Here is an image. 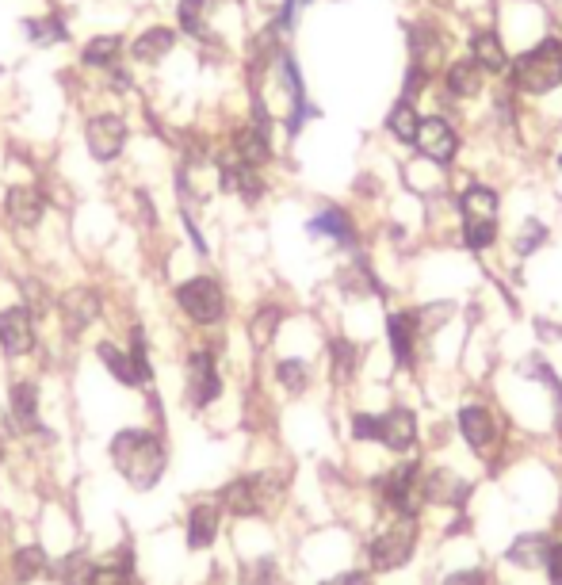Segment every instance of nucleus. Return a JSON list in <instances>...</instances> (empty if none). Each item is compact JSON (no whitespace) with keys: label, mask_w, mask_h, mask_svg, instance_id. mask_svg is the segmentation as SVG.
Wrapping results in <instances>:
<instances>
[{"label":"nucleus","mask_w":562,"mask_h":585,"mask_svg":"<svg viewBox=\"0 0 562 585\" xmlns=\"http://www.w3.org/2000/svg\"><path fill=\"white\" fill-rule=\"evenodd\" d=\"M0 348L8 356H27L35 348V322L27 306H8L0 310Z\"/></svg>","instance_id":"obj_11"},{"label":"nucleus","mask_w":562,"mask_h":585,"mask_svg":"<svg viewBox=\"0 0 562 585\" xmlns=\"http://www.w3.org/2000/svg\"><path fill=\"white\" fill-rule=\"evenodd\" d=\"M459 433H463V440H467L475 452L490 448L494 436H498L494 413L486 410V406H463V410H459Z\"/></svg>","instance_id":"obj_20"},{"label":"nucleus","mask_w":562,"mask_h":585,"mask_svg":"<svg viewBox=\"0 0 562 585\" xmlns=\"http://www.w3.org/2000/svg\"><path fill=\"white\" fill-rule=\"evenodd\" d=\"M127 138H130L127 119L115 115V111H96L85 123V146L92 153V161H100V165L119 161L123 150H127Z\"/></svg>","instance_id":"obj_5"},{"label":"nucleus","mask_w":562,"mask_h":585,"mask_svg":"<svg viewBox=\"0 0 562 585\" xmlns=\"http://www.w3.org/2000/svg\"><path fill=\"white\" fill-rule=\"evenodd\" d=\"M211 4H215V0H180V4H176V20H180V31H184V35H192V39H207Z\"/></svg>","instance_id":"obj_28"},{"label":"nucleus","mask_w":562,"mask_h":585,"mask_svg":"<svg viewBox=\"0 0 562 585\" xmlns=\"http://www.w3.org/2000/svg\"><path fill=\"white\" fill-rule=\"evenodd\" d=\"M119 54H123V35H92L81 50V62L88 69H115Z\"/></svg>","instance_id":"obj_26"},{"label":"nucleus","mask_w":562,"mask_h":585,"mask_svg":"<svg viewBox=\"0 0 562 585\" xmlns=\"http://www.w3.org/2000/svg\"><path fill=\"white\" fill-rule=\"evenodd\" d=\"M188 406L192 410H207L211 402L222 398V375L215 368V356L207 352V348H195L192 356H188Z\"/></svg>","instance_id":"obj_8"},{"label":"nucleus","mask_w":562,"mask_h":585,"mask_svg":"<svg viewBox=\"0 0 562 585\" xmlns=\"http://www.w3.org/2000/svg\"><path fill=\"white\" fill-rule=\"evenodd\" d=\"M176 306L195 325H218L226 318V291L211 276H192L176 287Z\"/></svg>","instance_id":"obj_3"},{"label":"nucleus","mask_w":562,"mask_h":585,"mask_svg":"<svg viewBox=\"0 0 562 585\" xmlns=\"http://www.w3.org/2000/svg\"><path fill=\"white\" fill-rule=\"evenodd\" d=\"M12 570H16V582L20 585L35 582V578L46 570L43 547H20V551H16V559H12Z\"/></svg>","instance_id":"obj_34"},{"label":"nucleus","mask_w":562,"mask_h":585,"mask_svg":"<svg viewBox=\"0 0 562 585\" xmlns=\"http://www.w3.org/2000/svg\"><path fill=\"white\" fill-rule=\"evenodd\" d=\"M421 494H425V501H436V505H463L471 498V482L455 478L452 471H429L421 478Z\"/></svg>","instance_id":"obj_19"},{"label":"nucleus","mask_w":562,"mask_h":585,"mask_svg":"<svg viewBox=\"0 0 562 585\" xmlns=\"http://www.w3.org/2000/svg\"><path fill=\"white\" fill-rule=\"evenodd\" d=\"M352 436H356V440H379V417L356 413V417H352Z\"/></svg>","instance_id":"obj_38"},{"label":"nucleus","mask_w":562,"mask_h":585,"mask_svg":"<svg viewBox=\"0 0 562 585\" xmlns=\"http://www.w3.org/2000/svg\"><path fill=\"white\" fill-rule=\"evenodd\" d=\"M379 494H383V505H387L390 513H398V517H417V509H421V501H425L417 463L394 467V471L379 482Z\"/></svg>","instance_id":"obj_6"},{"label":"nucleus","mask_w":562,"mask_h":585,"mask_svg":"<svg viewBox=\"0 0 562 585\" xmlns=\"http://www.w3.org/2000/svg\"><path fill=\"white\" fill-rule=\"evenodd\" d=\"M387 134L394 138V142H406V146H413V138H417V127H421V115H417V108L413 104H406V100H398L394 108H390L387 115Z\"/></svg>","instance_id":"obj_29"},{"label":"nucleus","mask_w":562,"mask_h":585,"mask_svg":"<svg viewBox=\"0 0 562 585\" xmlns=\"http://www.w3.org/2000/svg\"><path fill=\"white\" fill-rule=\"evenodd\" d=\"M406 43H410V65L413 69H421L425 77H436V69L444 62V43H440V31H436V23L429 20H417L406 27Z\"/></svg>","instance_id":"obj_9"},{"label":"nucleus","mask_w":562,"mask_h":585,"mask_svg":"<svg viewBox=\"0 0 562 585\" xmlns=\"http://www.w3.org/2000/svg\"><path fill=\"white\" fill-rule=\"evenodd\" d=\"M444 585H486V574L482 570H455L444 578Z\"/></svg>","instance_id":"obj_40"},{"label":"nucleus","mask_w":562,"mask_h":585,"mask_svg":"<svg viewBox=\"0 0 562 585\" xmlns=\"http://www.w3.org/2000/svg\"><path fill=\"white\" fill-rule=\"evenodd\" d=\"M329 352H333V379H337V383H348V379L356 375V368H360V348L352 345L348 337H337Z\"/></svg>","instance_id":"obj_32"},{"label":"nucleus","mask_w":562,"mask_h":585,"mask_svg":"<svg viewBox=\"0 0 562 585\" xmlns=\"http://www.w3.org/2000/svg\"><path fill=\"white\" fill-rule=\"evenodd\" d=\"M306 234L310 238H329L337 241V245H356V226H352V218H348V211H341V207H322L318 215L306 222Z\"/></svg>","instance_id":"obj_16"},{"label":"nucleus","mask_w":562,"mask_h":585,"mask_svg":"<svg viewBox=\"0 0 562 585\" xmlns=\"http://www.w3.org/2000/svg\"><path fill=\"white\" fill-rule=\"evenodd\" d=\"M413 146L421 150L425 161H433V165H452L455 153H459V130L444 115H425L421 127H417Z\"/></svg>","instance_id":"obj_7"},{"label":"nucleus","mask_w":562,"mask_h":585,"mask_svg":"<svg viewBox=\"0 0 562 585\" xmlns=\"http://www.w3.org/2000/svg\"><path fill=\"white\" fill-rule=\"evenodd\" d=\"M96 356H100V364L123 383V387H138L142 383V371H138V364L130 360V352H123L119 345H111V341H100L96 345Z\"/></svg>","instance_id":"obj_25"},{"label":"nucleus","mask_w":562,"mask_h":585,"mask_svg":"<svg viewBox=\"0 0 562 585\" xmlns=\"http://www.w3.org/2000/svg\"><path fill=\"white\" fill-rule=\"evenodd\" d=\"M0 459H4V448H0Z\"/></svg>","instance_id":"obj_45"},{"label":"nucleus","mask_w":562,"mask_h":585,"mask_svg":"<svg viewBox=\"0 0 562 585\" xmlns=\"http://www.w3.org/2000/svg\"><path fill=\"white\" fill-rule=\"evenodd\" d=\"M555 394H559V425H562V387L555 383Z\"/></svg>","instance_id":"obj_43"},{"label":"nucleus","mask_w":562,"mask_h":585,"mask_svg":"<svg viewBox=\"0 0 562 585\" xmlns=\"http://www.w3.org/2000/svg\"><path fill=\"white\" fill-rule=\"evenodd\" d=\"M547 536H540V532H532V536H520V540H513V547H509V563L520 566V570H532V566L543 563V555H547Z\"/></svg>","instance_id":"obj_30"},{"label":"nucleus","mask_w":562,"mask_h":585,"mask_svg":"<svg viewBox=\"0 0 562 585\" xmlns=\"http://www.w3.org/2000/svg\"><path fill=\"white\" fill-rule=\"evenodd\" d=\"M322 585H371V578L364 570H348V574H337V578H325Z\"/></svg>","instance_id":"obj_41"},{"label":"nucleus","mask_w":562,"mask_h":585,"mask_svg":"<svg viewBox=\"0 0 562 585\" xmlns=\"http://www.w3.org/2000/svg\"><path fill=\"white\" fill-rule=\"evenodd\" d=\"M249 578H253V582H245V585H280V582H276V566H272V563H260L257 570L249 574Z\"/></svg>","instance_id":"obj_42"},{"label":"nucleus","mask_w":562,"mask_h":585,"mask_svg":"<svg viewBox=\"0 0 562 585\" xmlns=\"http://www.w3.org/2000/svg\"><path fill=\"white\" fill-rule=\"evenodd\" d=\"M543 566H547V578H551V585H562V543H547Z\"/></svg>","instance_id":"obj_39"},{"label":"nucleus","mask_w":562,"mask_h":585,"mask_svg":"<svg viewBox=\"0 0 562 585\" xmlns=\"http://www.w3.org/2000/svg\"><path fill=\"white\" fill-rule=\"evenodd\" d=\"M111 459L119 475L127 478L134 490H153L157 478L165 475V444L146 429H123L111 440Z\"/></svg>","instance_id":"obj_2"},{"label":"nucleus","mask_w":562,"mask_h":585,"mask_svg":"<svg viewBox=\"0 0 562 585\" xmlns=\"http://www.w3.org/2000/svg\"><path fill=\"white\" fill-rule=\"evenodd\" d=\"M482 85H486V73L471 58H455L444 65V92L452 100H475L482 96Z\"/></svg>","instance_id":"obj_15"},{"label":"nucleus","mask_w":562,"mask_h":585,"mask_svg":"<svg viewBox=\"0 0 562 585\" xmlns=\"http://www.w3.org/2000/svg\"><path fill=\"white\" fill-rule=\"evenodd\" d=\"M23 31H27L31 43H39V46H54V43H65V39H69V27H65L62 12L31 16V20H23Z\"/></svg>","instance_id":"obj_27"},{"label":"nucleus","mask_w":562,"mask_h":585,"mask_svg":"<svg viewBox=\"0 0 562 585\" xmlns=\"http://www.w3.org/2000/svg\"><path fill=\"white\" fill-rule=\"evenodd\" d=\"M264 482H268L264 475L230 482L222 490V509H230L234 517H257L260 509L268 505V498H272V486H264Z\"/></svg>","instance_id":"obj_10"},{"label":"nucleus","mask_w":562,"mask_h":585,"mask_svg":"<svg viewBox=\"0 0 562 585\" xmlns=\"http://www.w3.org/2000/svg\"><path fill=\"white\" fill-rule=\"evenodd\" d=\"M471 62L482 73H490V77L509 73V50H505V39H501L498 31H478L475 39H471Z\"/></svg>","instance_id":"obj_17"},{"label":"nucleus","mask_w":562,"mask_h":585,"mask_svg":"<svg viewBox=\"0 0 562 585\" xmlns=\"http://www.w3.org/2000/svg\"><path fill=\"white\" fill-rule=\"evenodd\" d=\"M173 46H176V31L173 27H146L134 43H130V58L138 65H157L161 58H169L173 54Z\"/></svg>","instance_id":"obj_18"},{"label":"nucleus","mask_w":562,"mask_h":585,"mask_svg":"<svg viewBox=\"0 0 562 585\" xmlns=\"http://www.w3.org/2000/svg\"><path fill=\"white\" fill-rule=\"evenodd\" d=\"M555 161H559V169H562V153H559V157H555Z\"/></svg>","instance_id":"obj_44"},{"label":"nucleus","mask_w":562,"mask_h":585,"mask_svg":"<svg viewBox=\"0 0 562 585\" xmlns=\"http://www.w3.org/2000/svg\"><path fill=\"white\" fill-rule=\"evenodd\" d=\"M4 211H8V218H12L20 230H31V226H39V218H43L46 199L35 184H16V188L4 192Z\"/></svg>","instance_id":"obj_13"},{"label":"nucleus","mask_w":562,"mask_h":585,"mask_svg":"<svg viewBox=\"0 0 562 585\" xmlns=\"http://www.w3.org/2000/svg\"><path fill=\"white\" fill-rule=\"evenodd\" d=\"M413 440H417V417L410 410L394 406V410L379 413V444L383 448L406 455L413 448Z\"/></svg>","instance_id":"obj_12"},{"label":"nucleus","mask_w":562,"mask_h":585,"mask_svg":"<svg viewBox=\"0 0 562 585\" xmlns=\"http://www.w3.org/2000/svg\"><path fill=\"white\" fill-rule=\"evenodd\" d=\"M280 322H283L280 306H264V310H257V314H253V322H249V337H253V345L268 348V341L276 337Z\"/></svg>","instance_id":"obj_33"},{"label":"nucleus","mask_w":562,"mask_h":585,"mask_svg":"<svg viewBox=\"0 0 562 585\" xmlns=\"http://www.w3.org/2000/svg\"><path fill=\"white\" fill-rule=\"evenodd\" d=\"M387 337H390V352H394V364L398 368H413V348H417V314L413 310H394L387 318Z\"/></svg>","instance_id":"obj_14"},{"label":"nucleus","mask_w":562,"mask_h":585,"mask_svg":"<svg viewBox=\"0 0 562 585\" xmlns=\"http://www.w3.org/2000/svg\"><path fill=\"white\" fill-rule=\"evenodd\" d=\"M96 314H100V295L92 287H77V291L65 295V325L73 333H81L85 325L96 322Z\"/></svg>","instance_id":"obj_22"},{"label":"nucleus","mask_w":562,"mask_h":585,"mask_svg":"<svg viewBox=\"0 0 562 585\" xmlns=\"http://www.w3.org/2000/svg\"><path fill=\"white\" fill-rule=\"evenodd\" d=\"M218 513L215 505H192V513H188V547L192 551H207L218 536Z\"/></svg>","instance_id":"obj_24"},{"label":"nucleus","mask_w":562,"mask_h":585,"mask_svg":"<svg viewBox=\"0 0 562 585\" xmlns=\"http://www.w3.org/2000/svg\"><path fill=\"white\" fill-rule=\"evenodd\" d=\"M276 379H280L291 394H303L306 383H310V371H306L303 360H280V364H276Z\"/></svg>","instance_id":"obj_35"},{"label":"nucleus","mask_w":562,"mask_h":585,"mask_svg":"<svg viewBox=\"0 0 562 585\" xmlns=\"http://www.w3.org/2000/svg\"><path fill=\"white\" fill-rule=\"evenodd\" d=\"M8 417L20 433H31L39 425V387L35 383H16L8 394Z\"/></svg>","instance_id":"obj_21"},{"label":"nucleus","mask_w":562,"mask_h":585,"mask_svg":"<svg viewBox=\"0 0 562 585\" xmlns=\"http://www.w3.org/2000/svg\"><path fill=\"white\" fill-rule=\"evenodd\" d=\"M498 241V218H463V245L471 253H486Z\"/></svg>","instance_id":"obj_31"},{"label":"nucleus","mask_w":562,"mask_h":585,"mask_svg":"<svg viewBox=\"0 0 562 585\" xmlns=\"http://www.w3.org/2000/svg\"><path fill=\"white\" fill-rule=\"evenodd\" d=\"M85 585H130V578L123 566H92Z\"/></svg>","instance_id":"obj_37"},{"label":"nucleus","mask_w":562,"mask_h":585,"mask_svg":"<svg viewBox=\"0 0 562 585\" xmlns=\"http://www.w3.org/2000/svg\"><path fill=\"white\" fill-rule=\"evenodd\" d=\"M501 199L490 184H467L459 192V215L463 218H498Z\"/></svg>","instance_id":"obj_23"},{"label":"nucleus","mask_w":562,"mask_h":585,"mask_svg":"<svg viewBox=\"0 0 562 585\" xmlns=\"http://www.w3.org/2000/svg\"><path fill=\"white\" fill-rule=\"evenodd\" d=\"M413 547H417V520L413 517H398L394 528H387L383 536H375L368 547L371 570L387 574V570H398L413 559Z\"/></svg>","instance_id":"obj_4"},{"label":"nucleus","mask_w":562,"mask_h":585,"mask_svg":"<svg viewBox=\"0 0 562 585\" xmlns=\"http://www.w3.org/2000/svg\"><path fill=\"white\" fill-rule=\"evenodd\" d=\"M543 241H547V226H543L540 218H528V222L520 226L517 245H513V249H517L520 257H528V253H536V249H540Z\"/></svg>","instance_id":"obj_36"},{"label":"nucleus","mask_w":562,"mask_h":585,"mask_svg":"<svg viewBox=\"0 0 562 585\" xmlns=\"http://www.w3.org/2000/svg\"><path fill=\"white\" fill-rule=\"evenodd\" d=\"M509 81L517 96H551L562 88V39L543 35L536 46H528L509 62Z\"/></svg>","instance_id":"obj_1"}]
</instances>
